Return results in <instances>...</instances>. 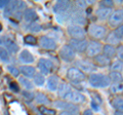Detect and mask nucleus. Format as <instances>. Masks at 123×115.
Returning a JSON list of instances; mask_svg holds the SVG:
<instances>
[{"label": "nucleus", "instance_id": "f257e3e1", "mask_svg": "<svg viewBox=\"0 0 123 115\" xmlns=\"http://www.w3.org/2000/svg\"><path fill=\"white\" fill-rule=\"evenodd\" d=\"M89 83L94 87H107L111 84V80L107 75L93 73L89 76Z\"/></svg>", "mask_w": 123, "mask_h": 115}, {"label": "nucleus", "instance_id": "f03ea898", "mask_svg": "<svg viewBox=\"0 0 123 115\" xmlns=\"http://www.w3.org/2000/svg\"><path fill=\"white\" fill-rule=\"evenodd\" d=\"M68 33L72 37V39L81 40L86 36V32L81 26L79 25H71L68 27Z\"/></svg>", "mask_w": 123, "mask_h": 115}, {"label": "nucleus", "instance_id": "7ed1b4c3", "mask_svg": "<svg viewBox=\"0 0 123 115\" xmlns=\"http://www.w3.org/2000/svg\"><path fill=\"white\" fill-rule=\"evenodd\" d=\"M103 51L102 44L99 43V42L93 40V41L88 42L85 51H86L87 57H89V58H94V57H97V56H98V55H101V51Z\"/></svg>", "mask_w": 123, "mask_h": 115}, {"label": "nucleus", "instance_id": "20e7f679", "mask_svg": "<svg viewBox=\"0 0 123 115\" xmlns=\"http://www.w3.org/2000/svg\"><path fill=\"white\" fill-rule=\"evenodd\" d=\"M67 77L73 82H81L85 80L86 76L85 73L80 70L78 68H70L67 72Z\"/></svg>", "mask_w": 123, "mask_h": 115}, {"label": "nucleus", "instance_id": "39448f33", "mask_svg": "<svg viewBox=\"0 0 123 115\" xmlns=\"http://www.w3.org/2000/svg\"><path fill=\"white\" fill-rule=\"evenodd\" d=\"M88 33L89 35L93 38L95 40H99V39H103L104 37L106 36V28L103 26H99V25H92L89 27L88 29Z\"/></svg>", "mask_w": 123, "mask_h": 115}, {"label": "nucleus", "instance_id": "423d86ee", "mask_svg": "<svg viewBox=\"0 0 123 115\" xmlns=\"http://www.w3.org/2000/svg\"><path fill=\"white\" fill-rule=\"evenodd\" d=\"M53 106L55 108H59V109H64L65 111H68V112L72 113L73 115H77L79 113V109L78 107L74 104H71L69 102H66V101H56L53 103Z\"/></svg>", "mask_w": 123, "mask_h": 115}, {"label": "nucleus", "instance_id": "0eeeda50", "mask_svg": "<svg viewBox=\"0 0 123 115\" xmlns=\"http://www.w3.org/2000/svg\"><path fill=\"white\" fill-rule=\"evenodd\" d=\"M65 100H67V102L71 103V104H82L85 102V97L78 91H73L71 90L70 93H68L65 97L63 98Z\"/></svg>", "mask_w": 123, "mask_h": 115}, {"label": "nucleus", "instance_id": "6e6552de", "mask_svg": "<svg viewBox=\"0 0 123 115\" xmlns=\"http://www.w3.org/2000/svg\"><path fill=\"white\" fill-rule=\"evenodd\" d=\"M109 24L111 27H114V28H117L123 24V8L118 9L114 11L113 13H111L109 18Z\"/></svg>", "mask_w": 123, "mask_h": 115}, {"label": "nucleus", "instance_id": "1a4fd4ad", "mask_svg": "<svg viewBox=\"0 0 123 115\" xmlns=\"http://www.w3.org/2000/svg\"><path fill=\"white\" fill-rule=\"evenodd\" d=\"M60 56L62 58V60L65 61V62H72V61L75 59L76 53L72 49V47L70 45L67 44V45H64V46L61 48Z\"/></svg>", "mask_w": 123, "mask_h": 115}, {"label": "nucleus", "instance_id": "9d476101", "mask_svg": "<svg viewBox=\"0 0 123 115\" xmlns=\"http://www.w3.org/2000/svg\"><path fill=\"white\" fill-rule=\"evenodd\" d=\"M53 63L51 61H49L47 59H40L38 62V69L41 71L42 75H48L50 74L53 70Z\"/></svg>", "mask_w": 123, "mask_h": 115}, {"label": "nucleus", "instance_id": "9b49d317", "mask_svg": "<svg viewBox=\"0 0 123 115\" xmlns=\"http://www.w3.org/2000/svg\"><path fill=\"white\" fill-rule=\"evenodd\" d=\"M88 42L85 39H81V40H76V39H71L70 40V46L74 51H78V52H84L86 51Z\"/></svg>", "mask_w": 123, "mask_h": 115}, {"label": "nucleus", "instance_id": "f8f14e48", "mask_svg": "<svg viewBox=\"0 0 123 115\" xmlns=\"http://www.w3.org/2000/svg\"><path fill=\"white\" fill-rule=\"evenodd\" d=\"M71 2L67 1V0H63V1H57L55 6H53V11L56 13H65L71 8Z\"/></svg>", "mask_w": 123, "mask_h": 115}, {"label": "nucleus", "instance_id": "ddd939ff", "mask_svg": "<svg viewBox=\"0 0 123 115\" xmlns=\"http://www.w3.org/2000/svg\"><path fill=\"white\" fill-rule=\"evenodd\" d=\"M38 42H39L40 46L44 49H55L56 47L55 41L47 36H41L39 38V40H38Z\"/></svg>", "mask_w": 123, "mask_h": 115}, {"label": "nucleus", "instance_id": "4468645a", "mask_svg": "<svg viewBox=\"0 0 123 115\" xmlns=\"http://www.w3.org/2000/svg\"><path fill=\"white\" fill-rule=\"evenodd\" d=\"M77 66H78V69H80L83 73L84 72H92L95 69L94 65L90 62H88V61H78L77 62Z\"/></svg>", "mask_w": 123, "mask_h": 115}, {"label": "nucleus", "instance_id": "2eb2a0df", "mask_svg": "<svg viewBox=\"0 0 123 115\" xmlns=\"http://www.w3.org/2000/svg\"><path fill=\"white\" fill-rule=\"evenodd\" d=\"M3 42H4V46H5L7 51H9L11 53H15L18 51V46L15 44V42L12 39H10V38L5 37L4 39H3Z\"/></svg>", "mask_w": 123, "mask_h": 115}, {"label": "nucleus", "instance_id": "dca6fc26", "mask_svg": "<svg viewBox=\"0 0 123 115\" xmlns=\"http://www.w3.org/2000/svg\"><path fill=\"white\" fill-rule=\"evenodd\" d=\"M18 59H20L21 62L23 63H26V64H31L34 62V57L32 56V53H31L29 51H22L20 56H18Z\"/></svg>", "mask_w": 123, "mask_h": 115}, {"label": "nucleus", "instance_id": "f3484780", "mask_svg": "<svg viewBox=\"0 0 123 115\" xmlns=\"http://www.w3.org/2000/svg\"><path fill=\"white\" fill-rule=\"evenodd\" d=\"M20 72L27 78L34 77L35 74H36L35 68L32 67V66H22L21 69H20Z\"/></svg>", "mask_w": 123, "mask_h": 115}, {"label": "nucleus", "instance_id": "a211bd4d", "mask_svg": "<svg viewBox=\"0 0 123 115\" xmlns=\"http://www.w3.org/2000/svg\"><path fill=\"white\" fill-rule=\"evenodd\" d=\"M23 17H24L25 19V21L27 22H34L35 20H37V13H36V11L32 9V8H27L25 11H24V13H23Z\"/></svg>", "mask_w": 123, "mask_h": 115}, {"label": "nucleus", "instance_id": "6ab92c4d", "mask_svg": "<svg viewBox=\"0 0 123 115\" xmlns=\"http://www.w3.org/2000/svg\"><path fill=\"white\" fill-rule=\"evenodd\" d=\"M103 55L106 56L108 59H112L116 56V48L111 44H106L103 47Z\"/></svg>", "mask_w": 123, "mask_h": 115}, {"label": "nucleus", "instance_id": "aec40b11", "mask_svg": "<svg viewBox=\"0 0 123 115\" xmlns=\"http://www.w3.org/2000/svg\"><path fill=\"white\" fill-rule=\"evenodd\" d=\"M110 16H111V8L101 6L97 10V17L99 20H106V19L110 18Z\"/></svg>", "mask_w": 123, "mask_h": 115}, {"label": "nucleus", "instance_id": "412c9836", "mask_svg": "<svg viewBox=\"0 0 123 115\" xmlns=\"http://www.w3.org/2000/svg\"><path fill=\"white\" fill-rule=\"evenodd\" d=\"M59 77L55 75H52L47 80V87L49 90H56L59 87Z\"/></svg>", "mask_w": 123, "mask_h": 115}, {"label": "nucleus", "instance_id": "4be33fe9", "mask_svg": "<svg viewBox=\"0 0 123 115\" xmlns=\"http://www.w3.org/2000/svg\"><path fill=\"white\" fill-rule=\"evenodd\" d=\"M57 90H59V96L61 98H64L68 93L71 91V87L68 83H65V82H62L60 84V86L57 87Z\"/></svg>", "mask_w": 123, "mask_h": 115}, {"label": "nucleus", "instance_id": "5701e85b", "mask_svg": "<svg viewBox=\"0 0 123 115\" xmlns=\"http://www.w3.org/2000/svg\"><path fill=\"white\" fill-rule=\"evenodd\" d=\"M94 61L98 65L103 66V67L109 66L110 65V59H108V58L106 56H104V55H98L97 57H94Z\"/></svg>", "mask_w": 123, "mask_h": 115}, {"label": "nucleus", "instance_id": "b1692460", "mask_svg": "<svg viewBox=\"0 0 123 115\" xmlns=\"http://www.w3.org/2000/svg\"><path fill=\"white\" fill-rule=\"evenodd\" d=\"M109 78L112 82L114 83H118V82H122L123 77L120 72H111L110 75H109Z\"/></svg>", "mask_w": 123, "mask_h": 115}, {"label": "nucleus", "instance_id": "393cba45", "mask_svg": "<svg viewBox=\"0 0 123 115\" xmlns=\"http://www.w3.org/2000/svg\"><path fill=\"white\" fill-rule=\"evenodd\" d=\"M110 69L112 70V72H120L122 71L123 69V62H121V61H115V62H113L112 64L110 65Z\"/></svg>", "mask_w": 123, "mask_h": 115}, {"label": "nucleus", "instance_id": "a878e982", "mask_svg": "<svg viewBox=\"0 0 123 115\" xmlns=\"http://www.w3.org/2000/svg\"><path fill=\"white\" fill-rule=\"evenodd\" d=\"M112 105L116 111H123V99L121 98H116L113 100Z\"/></svg>", "mask_w": 123, "mask_h": 115}, {"label": "nucleus", "instance_id": "bb28decb", "mask_svg": "<svg viewBox=\"0 0 123 115\" xmlns=\"http://www.w3.org/2000/svg\"><path fill=\"white\" fill-rule=\"evenodd\" d=\"M39 112L41 115H55L56 111L55 109H50V108H46L44 106L39 107Z\"/></svg>", "mask_w": 123, "mask_h": 115}, {"label": "nucleus", "instance_id": "cd10ccee", "mask_svg": "<svg viewBox=\"0 0 123 115\" xmlns=\"http://www.w3.org/2000/svg\"><path fill=\"white\" fill-rule=\"evenodd\" d=\"M111 91H112L113 94L122 93V91H123V83L122 82L113 83L112 85H111Z\"/></svg>", "mask_w": 123, "mask_h": 115}, {"label": "nucleus", "instance_id": "c85d7f7f", "mask_svg": "<svg viewBox=\"0 0 123 115\" xmlns=\"http://www.w3.org/2000/svg\"><path fill=\"white\" fill-rule=\"evenodd\" d=\"M0 59L3 62H8L9 61V53L6 51V48L3 46H0Z\"/></svg>", "mask_w": 123, "mask_h": 115}, {"label": "nucleus", "instance_id": "c756f323", "mask_svg": "<svg viewBox=\"0 0 123 115\" xmlns=\"http://www.w3.org/2000/svg\"><path fill=\"white\" fill-rule=\"evenodd\" d=\"M34 82H35L38 86H42L45 82V79H44V76L42 75L41 73H37L34 76Z\"/></svg>", "mask_w": 123, "mask_h": 115}, {"label": "nucleus", "instance_id": "7c9ffc66", "mask_svg": "<svg viewBox=\"0 0 123 115\" xmlns=\"http://www.w3.org/2000/svg\"><path fill=\"white\" fill-rule=\"evenodd\" d=\"M36 102L38 103V104H48L49 100L43 94H37V96H36Z\"/></svg>", "mask_w": 123, "mask_h": 115}, {"label": "nucleus", "instance_id": "2f4dec72", "mask_svg": "<svg viewBox=\"0 0 123 115\" xmlns=\"http://www.w3.org/2000/svg\"><path fill=\"white\" fill-rule=\"evenodd\" d=\"M113 34L115 35V37H116L117 39L121 40L122 38H123V24H122V25H120L119 27H117V28L114 30Z\"/></svg>", "mask_w": 123, "mask_h": 115}, {"label": "nucleus", "instance_id": "473e14b6", "mask_svg": "<svg viewBox=\"0 0 123 115\" xmlns=\"http://www.w3.org/2000/svg\"><path fill=\"white\" fill-rule=\"evenodd\" d=\"M20 82L22 83V85L24 86V87H26L27 89H33V84H32V82L30 81V80H28L26 77H21L20 78Z\"/></svg>", "mask_w": 123, "mask_h": 115}, {"label": "nucleus", "instance_id": "72a5a7b5", "mask_svg": "<svg viewBox=\"0 0 123 115\" xmlns=\"http://www.w3.org/2000/svg\"><path fill=\"white\" fill-rule=\"evenodd\" d=\"M24 41L26 42L27 44H36L37 43L36 37L33 36V35H27V36H25Z\"/></svg>", "mask_w": 123, "mask_h": 115}, {"label": "nucleus", "instance_id": "f704fd0d", "mask_svg": "<svg viewBox=\"0 0 123 115\" xmlns=\"http://www.w3.org/2000/svg\"><path fill=\"white\" fill-rule=\"evenodd\" d=\"M107 41L109 42V43H110L111 45H112V44H118V43H119V41H120V40L117 39V38L115 37V35L113 34V32H112V33H110V35L107 37Z\"/></svg>", "mask_w": 123, "mask_h": 115}, {"label": "nucleus", "instance_id": "c9c22d12", "mask_svg": "<svg viewBox=\"0 0 123 115\" xmlns=\"http://www.w3.org/2000/svg\"><path fill=\"white\" fill-rule=\"evenodd\" d=\"M29 29H30V31H32V32H39L41 30V26L39 24H37V23H32V24L30 25Z\"/></svg>", "mask_w": 123, "mask_h": 115}, {"label": "nucleus", "instance_id": "e433bc0d", "mask_svg": "<svg viewBox=\"0 0 123 115\" xmlns=\"http://www.w3.org/2000/svg\"><path fill=\"white\" fill-rule=\"evenodd\" d=\"M23 96H24L27 100H29V101H32V100H34V98H35V96H34L32 91H28V90H23Z\"/></svg>", "mask_w": 123, "mask_h": 115}, {"label": "nucleus", "instance_id": "4c0bfd02", "mask_svg": "<svg viewBox=\"0 0 123 115\" xmlns=\"http://www.w3.org/2000/svg\"><path fill=\"white\" fill-rule=\"evenodd\" d=\"M116 55H117V57H118L119 61L123 62V45H120V46H118V48L116 49Z\"/></svg>", "mask_w": 123, "mask_h": 115}, {"label": "nucleus", "instance_id": "58836bf2", "mask_svg": "<svg viewBox=\"0 0 123 115\" xmlns=\"http://www.w3.org/2000/svg\"><path fill=\"white\" fill-rule=\"evenodd\" d=\"M8 71H9L10 74H12L14 76V77H18V74H20V70L13 66H8Z\"/></svg>", "mask_w": 123, "mask_h": 115}, {"label": "nucleus", "instance_id": "ea45409f", "mask_svg": "<svg viewBox=\"0 0 123 115\" xmlns=\"http://www.w3.org/2000/svg\"><path fill=\"white\" fill-rule=\"evenodd\" d=\"M101 6L111 8V7L113 6V1H111V0H105V1H102L101 2Z\"/></svg>", "mask_w": 123, "mask_h": 115}, {"label": "nucleus", "instance_id": "a19ab883", "mask_svg": "<svg viewBox=\"0 0 123 115\" xmlns=\"http://www.w3.org/2000/svg\"><path fill=\"white\" fill-rule=\"evenodd\" d=\"M9 87H10V89L12 90V91H14V93H18V84L15 83V82H10V85H9Z\"/></svg>", "mask_w": 123, "mask_h": 115}, {"label": "nucleus", "instance_id": "79ce46f5", "mask_svg": "<svg viewBox=\"0 0 123 115\" xmlns=\"http://www.w3.org/2000/svg\"><path fill=\"white\" fill-rule=\"evenodd\" d=\"M9 3L8 0H0V8H5Z\"/></svg>", "mask_w": 123, "mask_h": 115}, {"label": "nucleus", "instance_id": "37998d69", "mask_svg": "<svg viewBox=\"0 0 123 115\" xmlns=\"http://www.w3.org/2000/svg\"><path fill=\"white\" fill-rule=\"evenodd\" d=\"M83 115H92V111H91L90 109H86V110L83 112Z\"/></svg>", "mask_w": 123, "mask_h": 115}, {"label": "nucleus", "instance_id": "c03bdc74", "mask_svg": "<svg viewBox=\"0 0 123 115\" xmlns=\"http://www.w3.org/2000/svg\"><path fill=\"white\" fill-rule=\"evenodd\" d=\"M59 115H73V114L70 113V112H68V111H63V112H61Z\"/></svg>", "mask_w": 123, "mask_h": 115}, {"label": "nucleus", "instance_id": "a18cd8bd", "mask_svg": "<svg viewBox=\"0 0 123 115\" xmlns=\"http://www.w3.org/2000/svg\"><path fill=\"white\" fill-rule=\"evenodd\" d=\"M114 115H123V111H116Z\"/></svg>", "mask_w": 123, "mask_h": 115}, {"label": "nucleus", "instance_id": "49530a36", "mask_svg": "<svg viewBox=\"0 0 123 115\" xmlns=\"http://www.w3.org/2000/svg\"><path fill=\"white\" fill-rule=\"evenodd\" d=\"M0 73H1V67H0Z\"/></svg>", "mask_w": 123, "mask_h": 115}, {"label": "nucleus", "instance_id": "de8ad7c7", "mask_svg": "<svg viewBox=\"0 0 123 115\" xmlns=\"http://www.w3.org/2000/svg\"><path fill=\"white\" fill-rule=\"evenodd\" d=\"M0 30H1V25H0Z\"/></svg>", "mask_w": 123, "mask_h": 115}]
</instances>
